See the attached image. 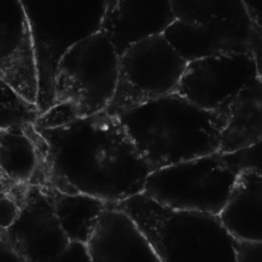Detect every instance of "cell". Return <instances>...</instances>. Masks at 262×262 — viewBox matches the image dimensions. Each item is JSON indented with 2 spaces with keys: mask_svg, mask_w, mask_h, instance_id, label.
<instances>
[{
  "mask_svg": "<svg viewBox=\"0 0 262 262\" xmlns=\"http://www.w3.org/2000/svg\"><path fill=\"white\" fill-rule=\"evenodd\" d=\"M115 206L135 222L161 262H238L236 240L219 215L172 209L144 192Z\"/></svg>",
  "mask_w": 262,
  "mask_h": 262,
  "instance_id": "cell-3",
  "label": "cell"
},
{
  "mask_svg": "<svg viewBox=\"0 0 262 262\" xmlns=\"http://www.w3.org/2000/svg\"><path fill=\"white\" fill-rule=\"evenodd\" d=\"M80 118L76 105L70 101L55 103L42 113L35 124V128L52 129L68 125Z\"/></svg>",
  "mask_w": 262,
  "mask_h": 262,
  "instance_id": "cell-20",
  "label": "cell"
},
{
  "mask_svg": "<svg viewBox=\"0 0 262 262\" xmlns=\"http://www.w3.org/2000/svg\"><path fill=\"white\" fill-rule=\"evenodd\" d=\"M219 216L236 241L262 242V176L249 171L239 173Z\"/></svg>",
  "mask_w": 262,
  "mask_h": 262,
  "instance_id": "cell-14",
  "label": "cell"
},
{
  "mask_svg": "<svg viewBox=\"0 0 262 262\" xmlns=\"http://www.w3.org/2000/svg\"><path fill=\"white\" fill-rule=\"evenodd\" d=\"M1 130V172L14 182L25 184L32 179L37 167L35 143L24 128Z\"/></svg>",
  "mask_w": 262,
  "mask_h": 262,
  "instance_id": "cell-16",
  "label": "cell"
},
{
  "mask_svg": "<svg viewBox=\"0 0 262 262\" xmlns=\"http://www.w3.org/2000/svg\"><path fill=\"white\" fill-rule=\"evenodd\" d=\"M176 19L204 24L247 11L241 1H171Z\"/></svg>",
  "mask_w": 262,
  "mask_h": 262,
  "instance_id": "cell-17",
  "label": "cell"
},
{
  "mask_svg": "<svg viewBox=\"0 0 262 262\" xmlns=\"http://www.w3.org/2000/svg\"><path fill=\"white\" fill-rule=\"evenodd\" d=\"M6 240L27 262H55L70 241L55 214L48 189L28 187L25 202L15 222L1 229Z\"/></svg>",
  "mask_w": 262,
  "mask_h": 262,
  "instance_id": "cell-8",
  "label": "cell"
},
{
  "mask_svg": "<svg viewBox=\"0 0 262 262\" xmlns=\"http://www.w3.org/2000/svg\"><path fill=\"white\" fill-rule=\"evenodd\" d=\"M175 20L171 1H105L98 30L120 57L132 46L163 34Z\"/></svg>",
  "mask_w": 262,
  "mask_h": 262,
  "instance_id": "cell-11",
  "label": "cell"
},
{
  "mask_svg": "<svg viewBox=\"0 0 262 262\" xmlns=\"http://www.w3.org/2000/svg\"><path fill=\"white\" fill-rule=\"evenodd\" d=\"M258 77L251 52L222 54L187 63L175 93L216 111Z\"/></svg>",
  "mask_w": 262,
  "mask_h": 262,
  "instance_id": "cell-7",
  "label": "cell"
},
{
  "mask_svg": "<svg viewBox=\"0 0 262 262\" xmlns=\"http://www.w3.org/2000/svg\"><path fill=\"white\" fill-rule=\"evenodd\" d=\"M55 262H94L87 245L77 242H70Z\"/></svg>",
  "mask_w": 262,
  "mask_h": 262,
  "instance_id": "cell-22",
  "label": "cell"
},
{
  "mask_svg": "<svg viewBox=\"0 0 262 262\" xmlns=\"http://www.w3.org/2000/svg\"><path fill=\"white\" fill-rule=\"evenodd\" d=\"M40 134L52 174L69 193L116 203L144 191L152 171L116 117L102 111Z\"/></svg>",
  "mask_w": 262,
  "mask_h": 262,
  "instance_id": "cell-1",
  "label": "cell"
},
{
  "mask_svg": "<svg viewBox=\"0 0 262 262\" xmlns=\"http://www.w3.org/2000/svg\"><path fill=\"white\" fill-rule=\"evenodd\" d=\"M86 245L94 262H161L132 219L106 204Z\"/></svg>",
  "mask_w": 262,
  "mask_h": 262,
  "instance_id": "cell-12",
  "label": "cell"
},
{
  "mask_svg": "<svg viewBox=\"0 0 262 262\" xmlns=\"http://www.w3.org/2000/svg\"><path fill=\"white\" fill-rule=\"evenodd\" d=\"M50 190L55 214L69 241L86 244L105 203L84 193Z\"/></svg>",
  "mask_w": 262,
  "mask_h": 262,
  "instance_id": "cell-15",
  "label": "cell"
},
{
  "mask_svg": "<svg viewBox=\"0 0 262 262\" xmlns=\"http://www.w3.org/2000/svg\"><path fill=\"white\" fill-rule=\"evenodd\" d=\"M40 114L37 104L28 101L1 81V130L34 125Z\"/></svg>",
  "mask_w": 262,
  "mask_h": 262,
  "instance_id": "cell-18",
  "label": "cell"
},
{
  "mask_svg": "<svg viewBox=\"0 0 262 262\" xmlns=\"http://www.w3.org/2000/svg\"><path fill=\"white\" fill-rule=\"evenodd\" d=\"M218 110L226 120L219 152H233L257 142L262 138V79L249 82Z\"/></svg>",
  "mask_w": 262,
  "mask_h": 262,
  "instance_id": "cell-13",
  "label": "cell"
},
{
  "mask_svg": "<svg viewBox=\"0 0 262 262\" xmlns=\"http://www.w3.org/2000/svg\"><path fill=\"white\" fill-rule=\"evenodd\" d=\"M119 56L98 30L70 46L57 63L52 105L74 103L80 118L103 111L117 86Z\"/></svg>",
  "mask_w": 262,
  "mask_h": 262,
  "instance_id": "cell-4",
  "label": "cell"
},
{
  "mask_svg": "<svg viewBox=\"0 0 262 262\" xmlns=\"http://www.w3.org/2000/svg\"><path fill=\"white\" fill-rule=\"evenodd\" d=\"M0 262H27L5 239L1 237Z\"/></svg>",
  "mask_w": 262,
  "mask_h": 262,
  "instance_id": "cell-25",
  "label": "cell"
},
{
  "mask_svg": "<svg viewBox=\"0 0 262 262\" xmlns=\"http://www.w3.org/2000/svg\"><path fill=\"white\" fill-rule=\"evenodd\" d=\"M250 50L256 63L258 77L262 79V27L253 24Z\"/></svg>",
  "mask_w": 262,
  "mask_h": 262,
  "instance_id": "cell-24",
  "label": "cell"
},
{
  "mask_svg": "<svg viewBox=\"0 0 262 262\" xmlns=\"http://www.w3.org/2000/svg\"><path fill=\"white\" fill-rule=\"evenodd\" d=\"M252 29L247 11L204 24L176 19L163 35L188 63L222 54L251 52Z\"/></svg>",
  "mask_w": 262,
  "mask_h": 262,
  "instance_id": "cell-10",
  "label": "cell"
},
{
  "mask_svg": "<svg viewBox=\"0 0 262 262\" xmlns=\"http://www.w3.org/2000/svg\"><path fill=\"white\" fill-rule=\"evenodd\" d=\"M1 229L6 230L17 219L20 208L16 201L8 194L1 193Z\"/></svg>",
  "mask_w": 262,
  "mask_h": 262,
  "instance_id": "cell-21",
  "label": "cell"
},
{
  "mask_svg": "<svg viewBox=\"0 0 262 262\" xmlns=\"http://www.w3.org/2000/svg\"><path fill=\"white\" fill-rule=\"evenodd\" d=\"M238 262H262V242L236 241Z\"/></svg>",
  "mask_w": 262,
  "mask_h": 262,
  "instance_id": "cell-23",
  "label": "cell"
},
{
  "mask_svg": "<svg viewBox=\"0 0 262 262\" xmlns=\"http://www.w3.org/2000/svg\"><path fill=\"white\" fill-rule=\"evenodd\" d=\"M151 171L219 152L226 119L177 93L115 117Z\"/></svg>",
  "mask_w": 262,
  "mask_h": 262,
  "instance_id": "cell-2",
  "label": "cell"
},
{
  "mask_svg": "<svg viewBox=\"0 0 262 262\" xmlns=\"http://www.w3.org/2000/svg\"><path fill=\"white\" fill-rule=\"evenodd\" d=\"M0 25L1 81L37 104L39 74L31 24L23 3L12 1Z\"/></svg>",
  "mask_w": 262,
  "mask_h": 262,
  "instance_id": "cell-9",
  "label": "cell"
},
{
  "mask_svg": "<svg viewBox=\"0 0 262 262\" xmlns=\"http://www.w3.org/2000/svg\"><path fill=\"white\" fill-rule=\"evenodd\" d=\"M253 25L262 27V1H243Z\"/></svg>",
  "mask_w": 262,
  "mask_h": 262,
  "instance_id": "cell-26",
  "label": "cell"
},
{
  "mask_svg": "<svg viewBox=\"0 0 262 262\" xmlns=\"http://www.w3.org/2000/svg\"><path fill=\"white\" fill-rule=\"evenodd\" d=\"M221 154L237 174L249 171L262 176V138L246 148Z\"/></svg>",
  "mask_w": 262,
  "mask_h": 262,
  "instance_id": "cell-19",
  "label": "cell"
},
{
  "mask_svg": "<svg viewBox=\"0 0 262 262\" xmlns=\"http://www.w3.org/2000/svg\"><path fill=\"white\" fill-rule=\"evenodd\" d=\"M238 176L219 152L152 171L143 192L172 209L219 215Z\"/></svg>",
  "mask_w": 262,
  "mask_h": 262,
  "instance_id": "cell-5",
  "label": "cell"
},
{
  "mask_svg": "<svg viewBox=\"0 0 262 262\" xmlns=\"http://www.w3.org/2000/svg\"><path fill=\"white\" fill-rule=\"evenodd\" d=\"M187 63L163 34L132 46L119 57L115 93L103 111L117 117L175 93Z\"/></svg>",
  "mask_w": 262,
  "mask_h": 262,
  "instance_id": "cell-6",
  "label": "cell"
}]
</instances>
